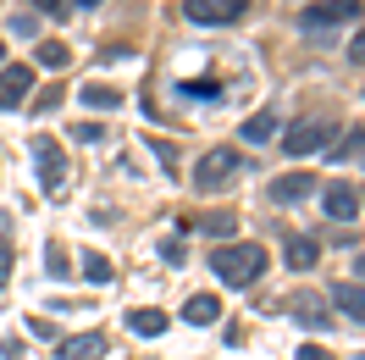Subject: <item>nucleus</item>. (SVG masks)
I'll list each match as a JSON object with an SVG mask.
<instances>
[{
  "mask_svg": "<svg viewBox=\"0 0 365 360\" xmlns=\"http://www.w3.org/2000/svg\"><path fill=\"white\" fill-rule=\"evenodd\" d=\"M34 56H39V67H50V72H61L72 61V50L61 45V39H39V50H34Z\"/></svg>",
  "mask_w": 365,
  "mask_h": 360,
  "instance_id": "nucleus-18",
  "label": "nucleus"
},
{
  "mask_svg": "<svg viewBox=\"0 0 365 360\" xmlns=\"http://www.w3.org/2000/svg\"><path fill=\"white\" fill-rule=\"evenodd\" d=\"M216 316H222V305H216V294H194V299L182 305V321H188V327H210Z\"/></svg>",
  "mask_w": 365,
  "mask_h": 360,
  "instance_id": "nucleus-15",
  "label": "nucleus"
},
{
  "mask_svg": "<svg viewBox=\"0 0 365 360\" xmlns=\"http://www.w3.org/2000/svg\"><path fill=\"white\" fill-rule=\"evenodd\" d=\"M360 0H310L304 11H299V23L310 28V34H327V28H343V23H360Z\"/></svg>",
  "mask_w": 365,
  "mask_h": 360,
  "instance_id": "nucleus-3",
  "label": "nucleus"
},
{
  "mask_svg": "<svg viewBox=\"0 0 365 360\" xmlns=\"http://www.w3.org/2000/svg\"><path fill=\"white\" fill-rule=\"evenodd\" d=\"M45 271H50V277H72V271H67V249H61V244H45Z\"/></svg>",
  "mask_w": 365,
  "mask_h": 360,
  "instance_id": "nucleus-22",
  "label": "nucleus"
},
{
  "mask_svg": "<svg viewBox=\"0 0 365 360\" xmlns=\"http://www.w3.org/2000/svg\"><path fill=\"white\" fill-rule=\"evenodd\" d=\"M294 360H332V355H327V349H316V344H304V349H299Z\"/></svg>",
  "mask_w": 365,
  "mask_h": 360,
  "instance_id": "nucleus-27",
  "label": "nucleus"
},
{
  "mask_svg": "<svg viewBox=\"0 0 365 360\" xmlns=\"http://www.w3.org/2000/svg\"><path fill=\"white\" fill-rule=\"evenodd\" d=\"M182 94H194V100H210V94H216V84H210V78H200V84H182Z\"/></svg>",
  "mask_w": 365,
  "mask_h": 360,
  "instance_id": "nucleus-26",
  "label": "nucleus"
},
{
  "mask_svg": "<svg viewBox=\"0 0 365 360\" xmlns=\"http://www.w3.org/2000/svg\"><path fill=\"white\" fill-rule=\"evenodd\" d=\"M78 277H89V283H100V289H106V283L116 277V266L106 261V255H94V249H89V255H83V271H78Z\"/></svg>",
  "mask_w": 365,
  "mask_h": 360,
  "instance_id": "nucleus-19",
  "label": "nucleus"
},
{
  "mask_svg": "<svg viewBox=\"0 0 365 360\" xmlns=\"http://www.w3.org/2000/svg\"><path fill=\"white\" fill-rule=\"evenodd\" d=\"M250 11V0H182V17L200 28H227Z\"/></svg>",
  "mask_w": 365,
  "mask_h": 360,
  "instance_id": "nucleus-5",
  "label": "nucleus"
},
{
  "mask_svg": "<svg viewBox=\"0 0 365 360\" xmlns=\"http://www.w3.org/2000/svg\"><path fill=\"white\" fill-rule=\"evenodd\" d=\"M210 271H216L227 289H250L255 277L266 271V249L260 244H222L210 255Z\"/></svg>",
  "mask_w": 365,
  "mask_h": 360,
  "instance_id": "nucleus-1",
  "label": "nucleus"
},
{
  "mask_svg": "<svg viewBox=\"0 0 365 360\" xmlns=\"http://www.w3.org/2000/svg\"><path fill=\"white\" fill-rule=\"evenodd\" d=\"M349 61H354V67H365V23H360V34L349 39Z\"/></svg>",
  "mask_w": 365,
  "mask_h": 360,
  "instance_id": "nucleus-25",
  "label": "nucleus"
},
{
  "mask_svg": "<svg viewBox=\"0 0 365 360\" xmlns=\"http://www.w3.org/2000/svg\"><path fill=\"white\" fill-rule=\"evenodd\" d=\"M282 150L288 156H316V150H332V116H304L282 134Z\"/></svg>",
  "mask_w": 365,
  "mask_h": 360,
  "instance_id": "nucleus-4",
  "label": "nucleus"
},
{
  "mask_svg": "<svg viewBox=\"0 0 365 360\" xmlns=\"http://www.w3.org/2000/svg\"><path fill=\"white\" fill-rule=\"evenodd\" d=\"M354 271H360V283H365V255H360V261H354Z\"/></svg>",
  "mask_w": 365,
  "mask_h": 360,
  "instance_id": "nucleus-28",
  "label": "nucleus"
},
{
  "mask_svg": "<svg viewBox=\"0 0 365 360\" xmlns=\"http://www.w3.org/2000/svg\"><path fill=\"white\" fill-rule=\"evenodd\" d=\"M78 100H83L89 111H116V106H122V89H106V84H83V89H78Z\"/></svg>",
  "mask_w": 365,
  "mask_h": 360,
  "instance_id": "nucleus-16",
  "label": "nucleus"
},
{
  "mask_svg": "<svg viewBox=\"0 0 365 360\" xmlns=\"http://www.w3.org/2000/svg\"><path fill=\"white\" fill-rule=\"evenodd\" d=\"M332 156H338V161H365V128H354L349 144H332Z\"/></svg>",
  "mask_w": 365,
  "mask_h": 360,
  "instance_id": "nucleus-21",
  "label": "nucleus"
},
{
  "mask_svg": "<svg viewBox=\"0 0 365 360\" xmlns=\"http://www.w3.org/2000/svg\"><path fill=\"white\" fill-rule=\"evenodd\" d=\"M282 134V116L266 106V111H255V116H244V128H238V139H250V144H272V139Z\"/></svg>",
  "mask_w": 365,
  "mask_h": 360,
  "instance_id": "nucleus-12",
  "label": "nucleus"
},
{
  "mask_svg": "<svg viewBox=\"0 0 365 360\" xmlns=\"http://www.w3.org/2000/svg\"><path fill=\"white\" fill-rule=\"evenodd\" d=\"M34 89V72L28 67H0V111H17Z\"/></svg>",
  "mask_w": 365,
  "mask_h": 360,
  "instance_id": "nucleus-9",
  "label": "nucleus"
},
{
  "mask_svg": "<svg viewBox=\"0 0 365 360\" xmlns=\"http://www.w3.org/2000/svg\"><path fill=\"white\" fill-rule=\"evenodd\" d=\"M11 266H17V249H11V239L0 233V289L11 283Z\"/></svg>",
  "mask_w": 365,
  "mask_h": 360,
  "instance_id": "nucleus-23",
  "label": "nucleus"
},
{
  "mask_svg": "<svg viewBox=\"0 0 365 360\" xmlns=\"http://www.w3.org/2000/svg\"><path fill=\"white\" fill-rule=\"evenodd\" d=\"M238 172H244V156L227 150V144H216V150H205V156L194 161V189L200 194H222V189H232Z\"/></svg>",
  "mask_w": 365,
  "mask_h": 360,
  "instance_id": "nucleus-2",
  "label": "nucleus"
},
{
  "mask_svg": "<svg viewBox=\"0 0 365 360\" xmlns=\"http://www.w3.org/2000/svg\"><path fill=\"white\" fill-rule=\"evenodd\" d=\"M316 194V178H304V172H282V178H272V205H299Z\"/></svg>",
  "mask_w": 365,
  "mask_h": 360,
  "instance_id": "nucleus-11",
  "label": "nucleus"
},
{
  "mask_svg": "<svg viewBox=\"0 0 365 360\" xmlns=\"http://www.w3.org/2000/svg\"><path fill=\"white\" fill-rule=\"evenodd\" d=\"M288 311H294V321L299 327H316V333H327V327H332V321H338V316H332V305H327V294H294V299H288Z\"/></svg>",
  "mask_w": 365,
  "mask_h": 360,
  "instance_id": "nucleus-6",
  "label": "nucleus"
},
{
  "mask_svg": "<svg viewBox=\"0 0 365 360\" xmlns=\"http://www.w3.org/2000/svg\"><path fill=\"white\" fill-rule=\"evenodd\" d=\"M321 211H327L332 222H354V216H360V194H354V183H327V189H321Z\"/></svg>",
  "mask_w": 365,
  "mask_h": 360,
  "instance_id": "nucleus-8",
  "label": "nucleus"
},
{
  "mask_svg": "<svg viewBox=\"0 0 365 360\" xmlns=\"http://www.w3.org/2000/svg\"><path fill=\"white\" fill-rule=\"evenodd\" d=\"M327 305H338L343 316H354V321L365 327V283H332Z\"/></svg>",
  "mask_w": 365,
  "mask_h": 360,
  "instance_id": "nucleus-14",
  "label": "nucleus"
},
{
  "mask_svg": "<svg viewBox=\"0 0 365 360\" xmlns=\"http://www.w3.org/2000/svg\"><path fill=\"white\" fill-rule=\"evenodd\" d=\"M0 56H6V45H0Z\"/></svg>",
  "mask_w": 365,
  "mask_h": 360,
  "instance_id": "nucleus-29",
  "label": "nucleus"
},
{
  "mask_svg": "<svg viewBox=\"0 0 365 360\" xmlns=\"http://www.w3.org/2000/svg\"><path fill=\"white\" fill-rule=\"evenodd\" d=\"M34 161H39V183L56 194V189L67 183V156H61V144H56V139H34Z\"/></svg>",
  "mask_w": 365,
  "mask_h": 360,
  "instance_id": "nucleus-7",
  "label": "nucleus"
},
{
  "mask_svg": "<svg viewBox=\"0 0 365 360\" xmlns=\"http://www.w3.org/2000/svg\"><path fill=\"white\" fill-rule=\"evenodd\" d=\"M282 255H288V271H310L321 261V244L310 233H282Z\"/></svg>",
  "mask_w": 365,
  "mask_h": 360,
  "instance_id": "nucleus-10",
  "label": "nucleus"
},
{
  "mask_svg": "<svg viewBox=\"0 0 365 360\" xmlns=\"http://www.w3.org/2000/svg\"><path fill=\"white\" fill-rule=\"evenodd\" d=\"M128 327H133V333H144V338H160L166 327H172V321H166V311L144 305V311H133V316H128Z\"/></svg>",
  "mask_w": 365,
  "mask_h": 360,
  "instance_id": "nucleus-17",
  "label": "nucleus"
},
{
  "mask_svg": "<svg viewBox=\"0 0 365 360\" xmlns=\"http://www.w3.org/2000/svg\"><path fill=\"white\" fill-rule=\"evenodd\" d=\"M100 355H106V338L100 333H78V338L56 344V360H100Z\"/></svg>",
  "mask_w": 365,
  "mask_h": 360,
  "instance_id": "nucleus-13",
  "label": "nucleus"
},
{
  "mask_svg": "<svg viewBox=\"0 0 365 360\" xmlns=\"http://www.w3.org/2000/svg\"><path fill=\"white\" fill-rule=\"evenodd\" d=\"M232 211H210V216H200V233H210V239H232Z\"/></svg>",
  "mask_w": 365,
  "mask_h": 360,
  "instance_id": "nucleus-20",
  "label": "nucleus"
},
{
  "mask_svg": "<svg viewBox=\"0 0 365 360\" xmlns=\"http://www.w3.org/2000/svg\"><path fill=\"white\" fill-rule=\"evenodd\" d=\"M72 139H83V144H94V139H106V128H100V122H78V128H72Z\"/></svg>",
  "mask_w": 365,
  "mask_h": 360,
  "instance_id": "nucleus-24",
  "label": "nucleus"
}]
</instances>
